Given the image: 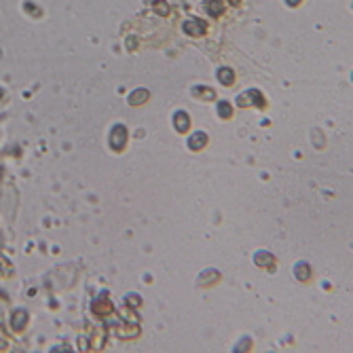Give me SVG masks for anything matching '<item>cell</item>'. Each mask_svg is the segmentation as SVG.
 Wrapping results in <instances>:
<instances>
[{"mask_svg":"<svg viewBox=\"0 0 353 353\" xmlns=\"http://www.w3.org/2000/svg\"><path fill=\"white\" fill-rule=\"evenodd\" d=\"M127 138H129V133H127V127L125 125H115L110 131V146L115 148V150H123L125 144H127Z\"/></svg>","mask_w":353,"mask_h":353,"instance_id":"obj_1","label":"cell"},{"mask_svg":"<svg viewBox=\"0 0 353 353\" xmlns=\"http://www.w3.org/2000/svg\"><path fill=\"white\" fill-rule=\"evenodd\" d=\"M237 104L239 106H256V108H263L265 97H263V93H260L258 89H250V91H245V93H241L237 97Z\"/></svg>","mask_w":353,"mask_h":353,"instance_id":"obj_2","label":"cell"},{"mask_svg":"<svg viewBox=\"0 0 353 353\" xmlns=\"http://www.w3.org/2000/svg\"><path fill=\"white\" fill-rule=\"evenodd\" d=\"M182 30H184L186 36H206L207 24L203 19H186L182 24Z\"/></svg>","mask_w":353,"mask_h":353,"instance_id":"obj_3","label":"cell"},{"mask_svg":"<svg viewBox=\"0 0 353 353\" xmlns=\"http://www.w3.org/2000/svg\"><path fill=\"white\" fill-rule=\"evenodd\" d=\"M203 6H206V11H207V15L211 17H220L222 13H224V0H203Z\"/></svg>","mask_w":353,"mask_h":353,"instance_id":"obj_4","label":"cell"},{"mask_svg":"<svg viewBox=\"0 0 353 353\" xmlns=\"http://www.w3.org/2000/svg\"><path fill=\"white\" fill-rule=\"evenodd\" d=\"M26 324H28V311L26 309H17V311H13V315H11V326H13V330H24L26 328Z\"/></svg>","mask_w":353,"mask_h":353,"instance_id":"obj_5","label":"cell"},{"mask_svg":"<svg viewBox=\"0 0 353 353\" xmlns=\"http://www.w3.org/2000/svg\"><path fill=\"white\" fill-rule=\"evenodd\" d=\"M93 311H95L97 315H104V313L112 311V305L108 302V292H102V294L95 298V302H93Z\"/></svg>","mask_w":353,"mask_h":353,"instance_id":"obj_6","label":"cell"},{"mask_svg":"<svg viewBox=\"0 0 353 353\" xmlns=\"http://www.w3.org/2000/svg\"><path fill=\"white\" fill-rule=\"evenodd\" d=\"M206 144H207V136L203 131H197V133H193V136L188 138V148L190 150H201Z\"/></svg>","mask_w":353,"mask_h":353,"instance_id":"obj_7","label":"cell"},{"mask_svg":"<svg viewBox=\"0 0 353 353\" xmlns=\"http://www.w3.org/2000/svg\"><path fill=\"white\" fill-rule=\"evenodd\" d=\"M254 260H256L258 266H265V269H273V266H275V256H273L271 252H258Z\"/></svg>","mask_w":353,"mask_h":353,"instance_id":"obj_8","label":"cell"},{"mask_svg":"<svg viewBox=\"0 0 353 353\" xmlns=\"http://www.w3.org/2000/svg\"><path fill=\"white\" fill-rule=\"evenodd\" d=\"M148 97H150L148 89H136L133 93H129V104L131 106H142V104H146Z\"/></svg>","mask_w":353,"mask_h":353,"instance_id":"obj_9","label":"cell"},{"mask_svg":"<svg viewBox=\"0 0 353 353\" xmlns=\"http://www.w3.org/2000/svg\"><path fill=\"white\" fill-rule=\"evenodd\" d=\"M188 125H190V121H188V115L184 110H180V112H176L174 115V127L178 131H186L188 129Z\"/></svg>","mask_w":353,"mask_h":353,"instance_id":"obj_10","label":"cell"},{"mask_svg":"<svg viewBox=\"0 0 353 353\" xmlns=\"http://www.w3.org/2000/svg\"><path fill=\"white\" fill-rule=\"evenodd\" d=\"M218 81L229 87V85H233V81H235V74H233L231 68H220L218 70Z\"/></svg>","mask_w":353,"mask_h":353,"instance_id":"obj_11","label":"cell"},{"mask_svg":"<svg viewBox=\"0 0 353 353\" xmlns=\"http://www.w3.org/2000/svg\"><path fill=\"white\" fill-rule=\"evenodd\" d=\"M216 110H218V117H220V118H231V117H233L231 104H229V102H224V100L216 104Z\"/></svg>","mask_w":353,"mask_h":353,"instance_id":"obj_12","label":"cell"},{"mask_svg":"<svg viewBox=\"0 0 353 353\" xmlns=\"http://www.w3.org/2000/svg\"><path fill=\"white\" fill-rule=\"evenodd\" d=\"M216 279H218V271L216 269H207V271H203L199 275V284L201 286H207V284H211V281H216Z\"/></svg>","mask_w":353,"mask_h":353,"instance_id":"obj_13","label":"cell"},{"mask_svg":"<svg viewBox=\"0 0 353 353\" xmlns=\"http://www.w3.org/2000/svg\"><path fill=\"white\" fill-rule=\"evenodd\" d=\"M296 277H298L300 281H307L309 277H311V266L305 265V263H300V265H296Z\"/></svg>","mask_w":353,"mask_h":353,"instance_id":"obj_14","label":"cell"},{"mask_svg":"<svg viewBox=\"0 0 353 353\" xmlns=\"http://www.w3.org/2000/svg\"><path fill=\"white\" fill-rule=\"evenodd\" d=\"M152 6H154V13H157V15H161V17L169 15V4L165 2V0H154Z\"/></svg>","mask_w":353,"mask_h":353,"instance_id":"obj_15","label":"cell"},{"mask_svg":"<svg viewBox=\"0 0 353 353\" xmlns=\"http://www.w3.org/2000/svg\"><path fill=\"white\" fill-rule=\"evenodd\" d=\"M193 95L201 97V100H214V91L206 89V87H195V89H193Z\"/></svg>","mask_w":353,"mask_h":353,"instance_id":"obj_16","label":"cell"},{"mask_svg":"<svg viewBox=\"0 0 353 353\" xmlns=\"http://www.w3.org/2000/svg\"><path fill=\"white\" fill-rule=\"evenodd\" d=\"M125 300H127V302H131L133 307H140V305H142L140 296H136V294H127V296H125Z\"/></svg>","mask_w":353,"mask_h":353,"instance_id":"obj_17","label":"cell"},{"mask_svg":"<svg viewBox=\"0 0 353 353\" xmlns=\"http://www.w3.org/2000/svg\"><path fill=\"white\" fill-rule=\"evenodd\" d=\"M245 347H250V338H243V343H241V345H237L235 351H241V349H245Z\"/></svg>","mask_w":353,"mask_h":353,"instance_id":"obj_18","label":"cell"},{"mask_svg":"<svg viewBox=\"0 0 353 353\" xmlns=\"http://www.w3.org/2000/svg\"><path fill=\"white\" fill-rule=\"evenodd\" d=\"M127 49H136V38H127Z\"/></svg>","mask_w":353,"mask_h":353,"instance_id":"obj_19","label":"cell"},{"mask_svg":"<svg viewBox=\"0 0 353 353\" xmlns=\"http://www.w3.org/2000/svg\"><path fill=\"white\" fill-rule=\"evenodd\" d=\"M286 2L290 4V6H298V4H300V0H286Z\"/></svg>","mask_w":353,"mask_h":353,"instance_id":"obj_20","label":"cell"},{"mask_svg":"<svg viewBox=\"0 0 353 353\" xmlns=\"http://www.w3.org/2000/svg\"><path fill=\"white\" fill-rule=\"evenodd\" d=\"M229 2H231V4H235V6H237V4H239V2H241V0H229Z\"/></svg>","mask_w":353,"mask_h":353,"instance_id":"obj_21","label":"cell"}]
</instances>
